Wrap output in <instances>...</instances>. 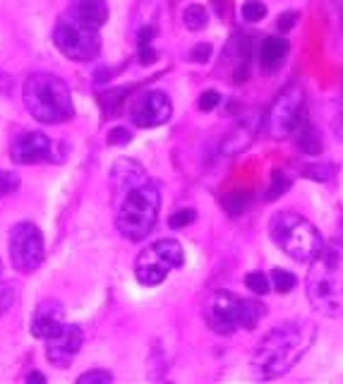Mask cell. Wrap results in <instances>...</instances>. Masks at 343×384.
Listing matches in <instances>:
<instances>
[{"label": "cell", "instance_id": "cell-36", "mask_svg": "<svg viewBox=\"0 0 343 384\" xmlns=\"http://www.w3.org/2000/svg\"><path fill=\"white\" fill-rule=\"evenodd\" d=\"M27 382H39V384H44V382H46V377L41 375V373H29V375H27Z\"/></svg>", "mask_w": 343, "mask_h": 384}, {"label": "cell", "instance_id": "cell-37", "mask_svg": "<svg viewBox=\"0 0 343 384\" xmlns=\"http://www.w3.org/2000/svg\"><path fill=\"white\" fill-rule=\"evenodd\" d=\"M0 274H3V260H0Z\"/></svg>", "mask_w": 343, "mask_h": 384}, {"label": "cell", "instance_id": "cell-29", "mask_svg": "<svg viewBox=\"0 0 343 384\" xmlns=\"http://www.w3.org/2000/svg\"><path fill=\"white\" fill-rule=\"evenodd\" d=\"M219 101H221L219 91L207 89V91H204V94L200 96V101H197V106H200V111H212V108L219 106Z\"/></svg>", "mask_w": 343, "mask_h": 384}, {"label": "cell", "instance_id": "cell-23", "mask_svg": "<svg viewBox=\"0 0 343 384\" xmlns=\"http://www.w3.org/2000/svg\"><path fill=\"white\" fill-rule=\"evenodd\" d=\"M288 187H291V178L284 173V170H274V175H272V185H269V190H267V199H276V197H281Z\"/></svg>", "mask_w": 343, "mask_h": 384}, {"label": "cell", "instance_id": "cell-26", "mask_svg": "<svg viewBox=\"0 0 343 384\" xmlns=\"http://www.w3.org/2000/svg\"><path fill=\"white\" fill-rule=\"evenodd\" d=\"M113 380V375L108 370H89L77 377V384H108Z\"/></svg>", "mask_w": 343, "mask_h": 384}, {"label": "cell", "instance_id": "cell-6", "mask_svg": "<svg viewBox=\"0 0 343 384\" xmlns=\"http://www.w3.org/2000/svg\"><path fill=\"white\" fill-rule=\"evenodd\" d=\"M264 308L231 291H216L204 308V320L216 334H233L238 329H255Z\"/></svg>", "mask_w": 343, "mask_h": 384}, {"label": "cell", "instance_id": "cell-4", "mask_svg": "<svg viewBox=\"0 0 343 384\" xmlns=\"http://www.w3.org/2000/svg\"><path fill=\"white\" fill-rule=\"evenodd\" d=\"M24 103L29 113L44 125H58L72 118V94L70 87L51 72H34L24 82Z\"/></svg>", "mask_w": 343, "mask_h": 384}, {"label": "cell", "instance_id": "cell-21", "mask_svg": "<svg viewBox=\"0 0 343 384\" xmlns=\"http://www.w3.org/2000/svg\"><path fill=\"white\" fill-rule=\"evenodd\" d=\"M240 15H243L245 22H260L267 17V5H264L262 0H248V3H243V8H240Z\"/></svg>", "mask_w": 343, "mask_h": 384}, {"label": "cell", "instance_id": "cell-10", "mask_svg": "<svg viewBox=\"0 0 343 384\" xmlns=\"http://www.w3.org/2000/svg\"><path fill=\"white\" fill-rule=\"evenodd\" d=\"M10 260L20 274H32L44 262V235L36 223L20 221L10 233Z\"/></svg>", "mask_w": 343, "mask_h": 384}, {"label": "cell", "instance_id": "cell-17", "mask_svg": "<svg viewBox=\"0 0 343 384\" xmlns=\"http://www.w3.org/2000/svg\"><path fill=\"white\" fill-rule=\"evenodd\" d=\"M288 53V41L281 36H267L260 46V65L264 70H276L281 68Z\"/></svg>", "mask_w": 343, "mask_h": 384}, {"label": "cell", "instance_id": "cell-7", "mask_svg": "<svg viewBox=\"0 0 343 384\" xmlns=\"http://www.w3.org/2000/svg\"><path fill=\"white\" fill-rule=\"evenodd\" d=\"M185 264L183 245L173 238H161L154 245L142 250L135 260V277L142 286H159L173 269Z\"/></svg>", "mask_w": 343, "mask_h": 384}, {"label": "cell", "instance_id": "cell-34", "mask_svg": "<svg viewBox=\"0 0 343 384\" xmlns=\"http://www.w3.org/2000/svg\"><path fill=\"white\" fill-rule=\"evenodd\" d=\"M156 58H159V53H156L149 44L140 46V63L142 65H152V63H156Z\"/></svg>", "mask_w": 343, "mask_h": 384}, {"label": "cell", "instance_id": "cell-2", "mask_svg": "<svg viewBox=\"0 0 343 384\" xmlns=\"http://www.w3.org/2000/svg\"><path fill=\"white\" fill-rule=\"evenodd\" d=\"M312 322H284L257 344L252 353V373L257 380H276L286 375L315 341Z\"/></svg>", "mask_w": 343, "mask_h": 384}, {"label": "cell", "instance_id": "cell-31", "mask_svg": "<svg viewBox=\"0 0 343 384\" xmlns=\"http://www.w3.org/2000/svg\"><path fill=\"white\" fill-rule=\"evenodd\" d=\"M296 20H298V12H284V15H279V20H276V27H279V32L286 34L296 27Z\"/></svg>", "mask_w": 343, "mask_h": 384}, {"label": "cell", "instance_id": "cell-9", "mask_svg": "<svg viewBox=\"0 0 343 384\" xmlns=\"http://www.w3.org/2000/svg\"><path fill=\"white\" fill-rule=\"evenodd\" d=\"M303 103H305L303 89H300L298 84H288V87L274 99L267 118H264L267 135L274 139L291 135V132L298 127L300 118H303V115H300L303 113Z\"/></svg>", "mask_w": 343, "mask_h": 384}, {"label": "cell", "instance_id": "cell-3", "mask_svg": "<svg viewBox=\"0 0 343 384\" xmlns=\"http://www.w3.org/2000/svg\"><path fill=\"white\" fill-rule=\"evenodd\" d=\"M308 298L324 317L343 315V240L327 243L310 262Z\"/></svg>", "mask_w": 343, "mask_h": 384}, {"label": "cell", "instance_id": "cell-28", "mask_svg": "<svg viewBox=\"0 0 343 384\" xmlns=\"http://www.w3.org/2000/svg\"><path fill=\"white\" fill-rule=\"evenodd\" d=\"M12 301H15V289L10 284H0V317L12 308Z\"/></svg>", "mask_w": 343, "mask_h": 384}, {"label": "cell", "instance_id": "cell-24", "mask_svg": "<svg viewBox=\"0 0 343 384\" xmlns=\"http://www.w3.org/2000/svg\"><path fill=\"white\" fill-rule=\"evenodd\" d=\"M245 286L252 291V293H269V279L264 277L262 272H252L245 277Z\"/></svg>", "mask_w": 343, "mask_h": 384}, {"label": "cell", "instance_id": "cell-11", "mask_svg": "<svg viewBox=\"0 0 343 384\" xmlns=\"http://www.w3.org/2000/svg\"><path fill=\"white\" fill-rule=\"evenodd\" d=\"M84 344V334L77 325H63L60 332L53 334L51 339H46V358L56 368H68L75 361V356L80 353Z\"/></svg>", "mask_w": 343, "mask_h": 384}, {"label": "cell", "instance_id": "cell-32", "mask_svg": "<svg viewBox=\"0 0 343 384\" xmlns=\"http://www.w3.org/2000/svg\"><path fill=\"white\" fill-rule=\"evenodd\" d=\"M332 166H310L305 168V175H310V178H317V180H327L329 175H332Z\"/></svg>", "mask_w": 343, "mask_h": 384}, {"label": "cell", "instance_id": "cell-14", "mask_svg": "<svg viewBox=\"0 0 343 384\" xmlns=\"http://www.w3.org/2000/svg\"><path fill=\"white\" fill-rule=\"evenodd\" d=\"M65 325V308L58 301H44L34 310L32 334L36 339H51Z\"/></svg>", "mask_w": 343, "mask_h": 384}, {"label": "cell", "instance_id": "cell-19", "mask_svg": "<svg viewBox=\"0 0 343 384\" xmlns=\"http://www.w3.org/2000/svg\"><path fill=\"white\" fill-rule=\"evenodd\" d=\"M250 202H252L250 190H233L224 197V206L231 216H238V214H243V211H248Z\"/></svg>", "mask_w": 343, "mask_h": 384}, {"label": "cell", "instance_id": "cell-18", "mask_svg": "<svg viewBox=\"0 0 343 384\" xmlns=\"http://www.w3.org/2000/svg\"><path fill=\"white\" fill-rule=\"evenodd\" d=\"M296 130H298L296 142H298L300 151H305V154H310V156L322 154V137H320V132H317L315 125L305 120V123H298Z\"/></svg>", "mask_w": 343, "mask_h": 384}, {"label": "cell", "instance_id": "cell-30", "mask_svg": "<svg viewBox=\"0 0 343 384\" xmlns=\"http://www.w3.org/2000/svg\"><path fill=\"white\" fill-rule=\"evenodd\" d=\"M212 58V44H197L190 51V60L192 63H207Z\"/></svg>", "mask_w": 343, "mask_h": 384}, {"label": "cell", "instance_id": "cell-13", "mask_svg": "<svg viewBox=\"0 0 343 384\" xmlns=\"http://www.w3.org/2000/svg\"><path fill=\"white\" fill-rule=\"evenodd\" d=\"M53 156V142L44 132L32 130V132H20L12 139V161L29 166V163H41L51 161Z\"/></svg>", "mask_w": 343, "mask_h": 384}, {"label": "cell", "instance_id": "cell-8", "mask_svg": "<svg viewBox=\"0 0 343 384\" xmlns=\"http://www.w3.org/2000/svg\"><path fill=\"white\" fill-rule=\"evenodd\" d=\"M53 44L58 46V51L70 60L84 63L99 56L101 51V36L99 29L89 27V24L80 22L77 17H72L70 12H65L58 20L56 29H53Z\"/></svg>", "mask_w": 343, "mask_h": 384}, {"label": "cell", "instance_id": "cell-22", "mask_svg": "<svg viewBox=\"0 0 343 384\" xmlns=\"http://www.w3.org/2000/svg\"><path fill=\"white\" fill-rule=\"evenodd\" d=\"M272 281H274V289L279 291V293H291L293 289H296V284H298V279L293 277L291 272H286V269H274L272 272Z\"/></svg>", "mask_w": 343, "mask_h": 384}, {"label": "cell", "instance_id": "cell-12", "mask_svg": "<svg viewBox=\"0 0 343 384\" xmlns=\"http://www.w3.org/2000/svg\"><path fill=\"white\" fill-rule=\"evenodd\" d=\"M173 113V103L164 91H147L132 106V123L137 127L164 125Z\"/></svg>", "mask_w": 343, "mask_h": 384}, {"label": "cell", "instance_id": "cell-1", "mask_svg": "<svg viewBox=\"0 0 343 384\" xmlns=\"http://www.w3.org/2000/svg\"><path fill=\"white\" fill-rule=\"evenodd\" d=\"M116 226L128 240H144L159 219L161 194L154 180L132 158H118L111 168Z\"/></svg>", "mask_w": 343, "mask_h": 384}, {"label": "cell", "instance_id": "cell-5", "mask_svg": "<svg viewBox=\"0 0 343 384\" xmlns=\"http://www.w3.org/2000/svg\"><path fill=\"white\" fill-rule=\"evenodd\" d=\"M272 240L279 245L291 260L312 262L324 248L322 235L312 221L296 211H279L272 219Z\"/></svg>", "mask_w": 343, "mask_h": 384}, {"label": "cell", "instance_id": "cell-25", "mask_svg": "<svg viewBox=\"0 0 343 384\" xmlns=\"http://www.w3.org/2000/svg\"><path fill=\"white\" fill-rule=\"evenodd\" d=\"M17 187H20V175L12 170H0V197L15 192Z\"/></svg>", "mask_w": 343, "mask_h": 384}, {"label": "cell", "instance_id": "cell-33", "mask_svg": "<svg viewBox=\"0 0 343 384\" xmlns=\"http://www.w3.org/2000/svg\"><path fill=\"white\" fill-rule=\"evenodd\" d=\"M132 139V135L125 127H116V130L108 135V144H125V142H130Z\"/></svg>", "mask_w": 343, "mask_h": 384}, {"label": "cell", "instance_id": "cell-16", "mask_svg": "<svg viewBox=\"0 0 343 384\" xmlns=\"http://www.w3.org/2000/svg\"><path fill=\"white\" fill-rule=\"evenodd\" d=\"M257 130H260V120H257V115H245V118L238 120L236 130L231 132V137L226 139V151L231 156H236L238 151H245L252 144V139H255Z\"/></svg>", "mask_w": 343, "mask_h": 384}, {"label": "cell", "instance_id": "cell-20", "mask_svg": "<svg viewBox=\"0 0 343 384\" xmlns=\"http://www.w3.org/2000/svg\"><path fill=\"white\" fill-rule=\"evenodd\" d=\"M183 22H185V27H188L190 32H200V29L207 27L209 15H207V10H204L202 5H188V8L183 10Z\"/></svg>", "mask_w": 343, "mask_h": 384}, {"label": "cell", "instance_id": "cell-35", "mask_svg": "<svg viewBox=\"0 0 343 384\" xmlns=\"http://www.w3.org/2000/svg\"><path fill=\"white\" fill-rule=\"evenodd\" d=\"M152 36H154V29L152 27H144V29H140V36H137V41H140V46L152 44Z\"/></svg>", "mask_w": 343, "mask_h": 384}, {"label": "cell", "instance_id": "cell-15", "mask_svg": "<svg viewBox=\"0 0 343 384\" xmlns=\"http://www.w3.org/2000/svg\"><path fill=\"white\" fill-rule=\"evenodd\" d=\"M70 15L94 29H101L108 22L106 0H70Z\"/></svg>", "mask_w": 343, "mask_h": 384}, {"label": "cell", "instance_id": "cell-27", "mask_svg": "<svg viewBox=\"0 0 343 384\" xmlns=\"http://www.w3.org/2000/svg\"><path fill=\"white\" fill-rule=\"evenodd\" d=\"M195 209H178L176 214L168 219V223H171V228H185L195 221Z\"/></svg>", "mask_w": 343, "mask_h": 384}]
</instances>
